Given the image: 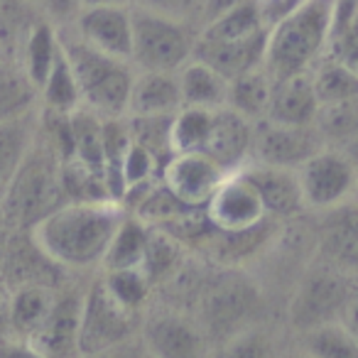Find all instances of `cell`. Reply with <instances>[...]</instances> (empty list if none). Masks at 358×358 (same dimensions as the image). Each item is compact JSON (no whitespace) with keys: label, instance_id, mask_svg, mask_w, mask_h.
I'll list each match as a JSON object with an SVG mask.
<instances>
[{"label":"cell","instance_id":"cell-34","mask_svg":"<svg viewBox=\"0 0 358 358\" xmlns=\"http://www.w3.org/2000/svg\"><path fill=\"white\" fill-rule=\"evenodd\" d=\"M179 265H182V243H177L164 231L150 226L148 245H145L143 263H140V270L148 278V282L155 287L157 282L167 280Z\"/></svg>","mask_w":358,"mask_h":358},{"label":"cell","instance_id":"cell-47","mask_svg":"<svg viewBox=\"0 0 358 358\" xmlns=\"http://www.w3.org/2000/svg\"><path fill=\"white\" fill-rule=\"evenodd\" d=\"M201 0H174V10H187V8H199Z\"/></svg>","mask_w":358,"mask_h":358},{"label":"cell","instance_id":"cell-27","mask_svg":"<svg viewBox=\"0 0 358 358\" xmlns=\"http://www.w3.org/2000/svg\"><path fill=\"white\" fill-rule=\"evenodd\" d=\"M71 159L103 174V118L89 108H76L69 113Z\"/></svg>","mask_w":358,"mask_h":358},{"label":"cell","instance_id":"cell-41","mask_svg":"<svg viewBox=\"0 0 358 358\" xmlns=\"http://www.w3.org/2000/svg\"><path fill=\"white\" fill-rule=\"evenodd\" d=\"M255 3H258L260 22H263L265 30H270L287 15H292L304 0H255Z\"/></svg>","mask_w":358,"mask_h":358},{"label":"cell","instance_id":"cell-36","mask_svg":"<svg viewBox=\"0 0 358 358\" xmlns=\"http://www.w3.org/2000/svg\"><path fill=\"white\" fill-rule=\"evenodd\" d=\"M106 292L130 314H140L143 317V307L150 297L152 285L148 282V278L143 275L140 268H128V270H106V275L101 278Z\"/></svg>","mask_w":358,"mask_h":358},{"label":"cell","instance_id":"cell-3","mask_svg":"<svg viewBox=\"0 0 358 358\" xmlns=\"http://www.w3.org/2000/svg\"><path fill=\"white\" fill-rule=\"evenodd\" d=\"M334 0H304L282 22L268 30L263 69L273 81L312 71L327 47Z\"/></svg>","mask_w":358,"mask_h":358},{"label":"cell","instance_id":"cell-26","mask_svg":"<svg viewBox=\"0 0 358 358\" xmlns=\"http://www.w3.org/2000/svg\"><path fill=\"white\" fill-rule=\"evenodd\" d=\"M270 89H273V79L265 74L263 66L245 74L236 76L229 81V91H226V108L236 110L250 123H258L268 113V101Z\"/></svg>","mask_w":358,"mask_h":358},{"label":"cell","instance_id":"cell-46","mask_svg":"<svg viewBox=\"0 0 358 358\" xmlns=\"http://www.w3.org/2000/svg\"><path fill=\"white\" fill-rule=\"evenodd\" d=\"M47 3H50L52 10H57V13H66L71 6H74V3H79V0H47Z\"/></svg>","mask_w":358,"mask_h":358},{"label":"cell","instance_id":"cell-4","mask_svg":"<svg viewBox=\"0 0 358 358\" xmlns=\"http://www.w3.org/2000/svg\"><path fill=\"white\" fill-rule=\"evenodd\" d=\"M62 52L76 76L81 106L101 118H125L128 94L133 84V69L125 59L94 50L84 40L59 37Z\"/></svg>","mask_w":358,"mask_h":358},{"label":"cell","instance_id":"cell-28","mask_svg":"<svg viewBox=\"0 0 358 358\" xmlns=\"http://www.w3.org/2000/svg\"><path fill=\"white\" fill-rule=\"evenodd\" d=\"M150 226L143 224L138 216L125 214L120 226L115 229L113 238H110L106 255L101 260L106 270H128L140 268L145 255V245H148Z\"/></svg>","mask_w":358,"mask_h":358},{"label":"cell","instance_id":"cell-31","mask_svg":"<svg viewBox=\"0 0 358 358\" xmlns=\"http://www.w3.org/2000/svg\"><path fill=\"white\" fill-rule=\"evenodd\" d=\"M42 99L50 113H74L76 108H81V94L76 76L71 71L69 62H66L64 52L59 45V55H57L55 64H52L50 74H47L45 84H42Z\"/></svg>","mask_w":358,"mask_h":358},{"label":"cell","instance_id":"cell-43","mask_svg":"<svg viewBox=\"0 0 358 358\" xmlns=\"http://www.w3.org/2000/svg\"><path fill=\"white\" fill-rule=\"evenodd\" d=\"M241 3H243V0H201V6H199L201 22L209 25V22H214L216 17L226 15V13H231L234 8H238Z\"/></svg>","mask_w":358,"mask_h":358},{"label":"cell","instance_id":"cell-13","mask_svg":"<svg viewBox=\"0 0 358 358\" xmlns=\"http://www.w3.org/2000/svg\"><path fill=\"white\" fill-rule=\"evenodd\" d=\"M150 358H211V343L192 317L177 312L155 314L140 327Z\"/></svg>","mask_w":358,"mask_h":358},{"label":"cell","instance_id":"cell-29","mask_svg":"<svg viewBox=\"0 0 358 358\" xmlns=\"http://www.w3.org/2000/svg\"><path fill=\"white\" fill-rule=\"evenodd\" d=\"M211 115H214V110L182 106L169 120V150H172V155L201 152L211 130Z\"/></svg>","mask_w":358,"mask_h":358},{"label":"cell","instance_id":"cell-23","mask_svg":"<svg viewBox=\"0 0 358 358\" xmlns=\"http://www.w3.org/2000/svg\"><path fill=\"white\" fill-rule=\"evenodd\" d=\"M179 96L182 106H194V108L216 110L226 106V91L229 81L216 74L211 66L192 59L177 71Z\"/></svg>","mask_w":358,"mask_h":358},{"label":"cell","instance_id":"cell-17","mask_svg":"<svg viewBox=\"0 0 358 358\" xmlns=\"http://www.w3.org/2000/svg\"><path fill=\"white\" fill-rule=\"evenodd\" d=\"M265 40H268V30L258 32L253 37L236 42H201L196 40L194 55L196 62L211 66L219 76H224L226 81L236 79V76L253 71L258 66H263V52H265Z\"/></svg>","mask_w":358,"mask_h":358},{"label":"cell","instance_id":"cell-6","mask_svg":"<svg viewBox=\"0 0 358 358\" xmlns=\"http://www.w3.org/2000/svg\"><path fill=\"white\" fill-rule=\"evenodd\" d=\"M356 307V285L353 273L317 263L299 282L292 302H289V322L299 331L327 327V324H346L348 329Z\"/></svg>","mask_w":358,"mask_h":358},{"label":"cell","instance_id":"cell-44","mask_svg":"<svg viewBox=\"0 0 358 358\" xmlns=\"http://www.w3.org/2000/svg\"><path fill=\"white\" fill-rule=\"evenodd\" d=\"M0 358H45V356L40 351H35L27 341L6 338V341H0Z\"/></svg>","mask_w":358,"mask_h":358},{"label":"cell","instance_id":"cell-42","mask_svg":"<svg viewBox=\"0 0 358 358\" xmlns=\"http://www.w3.org/2000/svg\"><path fill=\"white\" fill-rule=\"evenodd\" d=\"M148 351L143 346V338L133 336V338H125L120 343H113L108 348H101V351H94V353H81L79 358H145Z\"/></svg>","mask_w":358,"mask_h":358},{"label":"cell","instance_id":"cell-25","mask_svg":"<svg viewBox=\"0 0 358 358\" xmlns=\"http://www.w3.org/2000/svg\"><path fill=\"white\" fill-rule=\"evenodd\" d=\"M37 135V125L30 113L13 115L0 120V194L10 185L13 174L25 159L27 150L32 148V140Z\"/></svg>","mask_w":358,"mask_h":358},{"label":"cell","instance_id":"cell-14","mask_svg":"<svg viewBox=\"0 0 358 358\" xmlns=\"http://www.w3.org/2000/svg\"><path fill=\"white\" fill-rule=\"evenodd\" d=\"M81 289L57 287L55 302L45 322L27 338L35 351L45 358H79V317H81Z\"/></svg>","mask_w":358,"mask_h":358},{"label":"cell","instance_id":"cell-38","mask_svg":"<svg viewBox=\"0 0 358 358\" xmlns=\"http://www.w3.org/2000/svg\"><path fill=\"white\" fill-rule=\"evenodd\" d=\"M314 128L319 130L324 143L327 140L343 143V140L353 138V133H356V99L319 106L317 115H314Z\"/></svg>","mask_w":358,"mask_h":358},{"label":"cell","instance_id":"cell-33","mask_svg":"<svg viewBox=\"0 0 358 358\" xmlns=\"http://www.w3.org/2000/svg\"><path fill=\"white\" fill-rule=\"evenodd\" d=\"M312 89L319 106L338 103V101H353L358 91L356 69H348L346 64H338L334 59L322 62L319 66H312Z\"/></svg>","mask_w":358,"mask_h":358},{"label":"cell","instance_id":"cell-5","mask_svg":"<svg viewBox=\"0 0 358 358\" xmlns=\"http://www.w3.org/2000/svg\"><path fill=\"white\" fill-rule=\"evenodd\" d=\"M263 294L243 275H224L199 289L194 322L204 331L211 348L234 334L258 324Z\"/></svg>","mask_w":358,"mask_h":358},{"label":"cell","instance_id":"cell-37","mask_svg":"<svg viewBox=\"0 0 358 358\" xmlns=\"http://www.w3.org/2000/svg\"><path fill=\"white\" fill-rule=\"evenodd\" d=\"M211 358H280L273 336L263 327H248L211 348Z\"/></svg>","mask_w":358,"mask_h":358},{"label":"cell","instance_id":"cell-16","mask_svg":"<svg viewBox=\"0 0 358 358\" xmlns=\"http://www.w3.org/2000/svg\"><path fill=\"white\" fill-rule=\"evenodd\" d=\"M253 123L231 108H216L211 115V130L201 152L214 159L226 174L238 172L250 157Z\"/></svg>","mask_w":358,"mask_h":358},{"label":"cell","instance_id":"cell-12","mask_svg":"<svg viewBox=\"0 0 358 358\" xmlns=\"http://www.w3.org/2000/svg\"><path fill=\"white\" fill-rule=\"evenodd\" d=\"M226 172L204 152L172 155L159 169L162 187L187 209H204Z\"/></svg>","mask_w":358,"mask_h":358},{"label":"cell","instance_id":"cell-39","mask_svg":"<svg viewBox=\"0 0 358 358\" xmlns=\"http://www.w3.org/2000/svg\"><path fill=\"white\" fill-rule=\"evenodd\" d=\"M32 91L35 89L17 66H0V120L25 113Z\"/></svg>","mask_w":358,"mask_h":358},{"label":"cell","instance_id":"cell-8","mask_svg":"<svg viewBox=\"0 0 358 358\" xmlns=\"http://www.w3.org/2000/svg\"><path fill=\"white\" fill-rule=\"evenodd\" d=\"M140 314H130L106 292L103 282L96 280L81 297V317H79V356L108 348L125 338L140 334Z\"/></svg>","mask_w":358,"mask_h":358},{"label":"cell","instance_id":"cell-21","mask_svg":"<svg viewBox=\"0 0 358 358\" xmlns=\"http://www.w3.org/2000/svg\"><path fill=\"white\" fill-rule=\"evenodd\" d=\"M57 287L47 285H20L6 299V322L10 338L27 341L37 327L45 322L52 302H55Z\"/></svg>","mask_w":358,"mask_h":358},{"label":"cell","instance_id":"cell-22","mask_svg":"<svg viewBox=\"0 0 358 358\" xmlns=\"http://www.w3.org/2000/svg\"><path fill=\"white\" fill-rule=\"evenodd\" d=\"M319 241V263L353 273L356 270V216L351 206H334Z\"/></svg>","mask_w":358,"mask_h":358},{"label":"cell","instance_id":"cell-19","mask_svg":"<svg viewBox=\"0 0 358 358\" xmlns=\"http://www.w3.org/2000/svg\"><path fill=\"white\" fill-rule=\"evenodd\" d=\"M238 172L255 187L268 216H292L304 206L302 194H299L297 169L253 162L248 167H241Z\"/></svg>","mask_w":358,"mask_h":358},{"label":"cell","instance_id":"cell-20","mask_svg":"<svg viewBox=\"0 0 358 358\" xmlns=\"http://www.w3.org/2000/svg\"><path fill=\"white\" fill-rule=\"evenodd\" d=\"M182 108L177 74L145 71L133 76L125 115H174Z\"/></svg>","mask_w":358,"mask_h":358},{"label":"cell","instance_id":"cell-45","mask_svg":"<svg viewBox=\"0 0 358 358\" xmlns=\"http://www.w3.org/2000/svg\"><path fill=\"white\" fill-rule=\"evenodd\" d=\"M130 0H79L81 8H96V6H128Z\"/></svg>","mask_w":358,"mask_h":358},{"label":"cell","instance_id":"cell-40","mask_svg":"<svg viewBox=\"0 0 358 358\" xmlns=\"http://www.w3.org/2000/svg\"><path fill=\"white\" fill-rule=\"evenodd\" d=\"M157 174H159L157 159L145 148L130 143V148L125 150L123 159H120V177L125 182V189L135 185H145V182H152Z\"/></svg>","mask_w":358,"mask_h":358},{"label":"cell","instance_id":"cell-15","mask_svg":"<svg viewBox=\"0 0 358 358\" xmlns=\"http://www.w3.org/2000/svg\"><path fill=\"white\" fill-rule=\"evenodd\" d=\"M79 37L94 50L128 62L133 47V10L128 6L81 8Z\"/></svg>","mask_w":358,"mask_h":358},{"label":"cell","instance_id":"cell-50","mask_svg":"<svg viewBox=\"0 0 358 358\" xmlns=\"http://www.w3.org/2000/svg\"><path fill=\"white\" fill-rule=\"evenodd\" d=\"M145 358H150V356H145Z\"/></svg>","mask_w":358,"mask_h":358},{"label":"cell","instance_id":"cell-18","mask_svg":"<svg viewBox=\"0 0 358 358\" xmlns=\"http://www.w3.org/2000/svg\"><path fill=\"white\" fill-rule=\"evenodd\" d=\"M317 110L319 101L314 96L309 71L273 81L265 120L280 125H314Z\"/></svg>","mask_w":358,"mask_h":358},{"label":"cell","instance_id":"cell-1","mask_svg":"<svg viewBox=\"0 0 358 358\" xmlns=\"http://www.w3.org/2000/svg\"><path fill=\"white\" fill-rule=\"evenodd\" d=\"M125 214L118 201H66L32 226L30 238L59 268H94Z\"/></svg>","mask_w":358,"mask_h":358},{"label":"cell","instance_id":"cell-48","mask_svg":"<svg viewBox=\"0 0 358 358\" xmlns=\"http://www.w3.org/2000/svg\"><path fill=\"white\" fill-rule=\"evenodd\" d=\"M8 292H10V289H8L6 285H0V307H3V304H6V299H8Z\"/></svg>","mask_w":358,"mask_h":358},{"label":"cell","instance_id":"cell-11","mask_svg":"<svg viewBox=\"0 0 358 358\" xmlns=\"http://www.w3.org/2000/svg\"><path fill=\"white\" fill-rule=\"evenodd\" d=\"M204 214L219 234H243L265 224L268 211L255 187L241 172H231L206 201Z\"/></svg>","mask_w":358,"mask_h":358},{"label":"cell","instance_id":"cell-30","mask_svg":"<svg viewBox=\"0 0 358 358\" xmlns=\"http://www.w3.org/2000/svg\"><path fill=\"white\" fill-rule=\"evenodd\" d=\"M263 22H260L258 3L255 0H243L238 8H234L226 15L216 17L214 22L201 27L199 37L201 42H236L245 40V37H253L258 32H263Z\"/></svg>","mask_w":358,"mask_h":358},{"label":"cell","instance_id":"cell-49","mask_svg":"<svg viewBox=\"0 0 358 358\" xmlns=\"http://www.w3.org/2000/svg\"><path fill=\"white\" fill-rule=\"evenodd\" d=\"M282 358H309V356H307V353H304V351H299V348H297V351L287 353V356H282Z\"/></svg>","mask_w":358,"mask_h":358},{"label":"cell","instance_id":"cell-32","mask_svg":"<svg viewBox=\"0 0 358 358\" xmlns=\"http://www.w3.org/2000/svg\"><path fill=\"white\" fill-rule=\"evenodd\" d=\"M309 358H358L356 334L346 324H327L302 331V346Z\"/></svg>","mask_w":358,"mask_h":358},{"label":"cell","instance_id":"cell-10","mask_svg":"<svg viewBox=\"0 0 358 358\" xmlns=\"http://www.w3.org/2000/svg\"><path fill=\"white\" fill-rule=\"evenodd\" d=\"M324 145L327 143L314 125H280L263 118L253 123L250 155L258 164L297 169L312 155H317Z\"/></svg>","mask_w":358,"mask_h":358},{"label":"cell","instance_id":"cell-35","mask_svg":"<svg viewBox=\"0 0 358 358\" xmlns=\"http://www.w3.org/2000/svg\"><path fill=\"white\" fill-rule=\"evenodd\" d=\"M32 22L35 20H27L22 0H0V59H6L8 66L20 64L22 45Z\"/></svg>","mask_w":358,"mask_h":358},{"label":"cell","instance_id":"cell-2","mask_svg":"<svg viewBox=\"0 0 358 358\" xmlns=\"http://www.w3.org/2000/svg\"><path fill=\"white\" fill-rule=\"evenodd\" d=\"M66 204L62 187V159L45 135L37 130L32 148L0 194V219L8 226L30 231L37 221Z\"/></svg>","mask_w":358,"mask_h":358},{"label":"cell","instance_id":"cell-7","mask_svg":"<svg viewBox=\"0 0 358 358\" xmlns=\"http://www.w3.org/2000/svg\"><path fill=\"white\" fill-rule=\"evenodd\" d=\"M196 37L174 15L148 8L133 10V47L130 59L145 71L177 74L194 55Z\"/></svg>","mask_w":358,"mask_h":358},{"label":"cell","instance_id":"cell-9","mask_svg":"<svg viewBox=\"0 0 358 358\" xmlns=\"http://www.w3.org/2000/svg\"><path fill=\"white\" fill-rule=\"evenodd\" d=\"M297 182L302 204L312 209H334L346 204L351 196L356 169L346 152L336 148H322L297 167Z\"/></svg>","mask_w":358,"mask_h":358},{"label":"cell","instance_id":"cell-24","mask_svg":"<svg viewBox=\"0 0 358 358\" xmlns=\"http://www.w3.org/2000/svg\"><path fill=\"white\" fill-rule=\"evenodd\" d=\"M57 55H59V35L47 20H35L20 55V71L35 91L42 89Z\"/></svg>","mask_w":358,"mask_h":358}]
</instances>
